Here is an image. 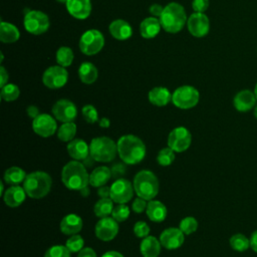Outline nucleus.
<instances>
[{
  "label": "nucleus",
  "instance_id": "obj_1",
  "mask_svg": "<svg viewBox=\"0 0 257 257\" xmlns=\"http://www.w3.org/2000/svg\"><path fill=\"white\" fill-rule=\"evenodd\" d=\"M117 154L126 165H135L144 160L146 156V146L144 142L134 136L125 135L118 139Z\"/></svg>",
  "mask_w": 257,
  "mask_h": 257
},
{
  "label": "nucleus",
  "instance_id": "obj_2",
  "mask_svg": "<svg viewBox=\"0 0 257 257\" xmlns=\"http://www.w3.org/2000/svg\"><path fill=\"white\" fill-rule=\"evenodd\" d=\"M63 185L73 191H79L89 184V176L85 166L79 161L68 162L61 171Z\"/></svg>",
  "mask_w": 257,
  "mask_h": 257
},
{
  "label": "nucleus",
  "instance_id": "obj_3",
  "mask_svg": "<svg viewBox=\"0 0 257 257\" xmlns=\"http://www.w3.org/2000/svg\"><path fill=\"white\" fill-rule=\"evenodd\" d=\"M187 21L184 7L176 2H171L164 7L160 22L165 31L170 33L180 32Z\"/></svg>",
  "mask_w": 257,
  "mask_h": 257
},
{
  "label": "nucleus",
  "instance_id": "obj_4",
  "mask_svg": "<svg viewBox=\"0 0 257 257\" xmlns=\"http://www.w3.org/2000/svg\"><path fill=\"white\" fill-rule=\"evenodd\" d=\"M51 185V177L42 171H35L28 174L23 182V188L27 196L32 199L45 197L49 193Z\"/></svg>",
  "mask_w": 257,
  "mask_h": 257
},
{
  "label": "nucleus",
  "instance_id": "obj_5",
  "mask_svg": "<svg viewBox=\"0 0 257 257\" xmlns=\"http://www.w3.org/2000/svg\"><path fill=\"white\" fill-rule=\"evenodd\" d=\"M134 190L138 197L147 201L153 200L159 193V181L149 170H142L134 178Z\"/></svg>",
  "mask_w": 257,
  "mask_h": 257
},
{
  "label": "nucleus",
  "instance_id": "obj_6",
  "mask_svg": "<svg viewBox=\"0 0 257 257\" xmlns=\"http://www.w3.org/2000/svg\"><path fill=\"white\" fill-rule=\"evenodd\" d=\"M117 153V145L107 137H97L89 144V155L96 162H111Z\"/></svg>",
  "mask_w": 257,
  "mask_h": 257
},
{
  "label": "nucleus",
  "instance_id": "obj_7",
  "mask_svg": "<svg viewBox=\"0 0 257 257\" xmlns=\"http://www.w3.org/2000/svg\"><path fill=\"white\" fill-rule=\"evenodd\" d=\"M199 98V91L191 85L180 86L172 94L173 103L181 109H189L194 107L198 103Z\"/></svg>",
  "mask_w": 257,
  "mask_h": 257
},
{
  "label": "nucleus",
  "instance_id": "obj_8",
  "mask_svg": "<svg viewBox=\"0 0 257 257\" xmlns=\"http://www.w3.org/2000/svg\"><path fill=\"white\" fill-rule=\"evenodd\" d=\"M104 45V37L99 30H86L80 37L79 48L85 55H93L98 53Z\"/></svg>",
  "mask_w": 257,
  "mask_h": 257
},
{
  "label": "nucleus",
  "instance_id": "obj_9",
  "mask_svg": "<svg viewBox=\"0 0 257 257\" xmlns=\"http://www.w3.org/2000/svg\"><path fill=\"white\" fill-rule=\"evenodd\" d=\"M24 27L27 32L40 35L49 28L48 16L38 10H29L24 16Z\"/></svg>",
  "mask_w": 257,
  "mask_h": 257
},
{
  "label": "nucleus",
  "instance_id": "obj_10",
  "mask_svg": "<svg viewBox=\"0 0 257 257\" xmlns=\"http://www.w3.org/2000/svg\"><path fill=\"white\" fill-rule=\"evenodd\" d=\"M68 79V73L65 67L60 65H53L48 67L42 75V81L45 86L51 89L62 87Z\"/></svg>",
  "mask_w": 257,
  "mask_h": 257
},
{
  "label": "nucleus",
  "instance_id": "obj_11",
  "mask_svg": "<svg viewBox=\"0 0 257 257\" xmlns=\"http://www.w3.org/2000/svg\"><path fill=\"white\" fill-rule=\"evenodd\" d=\"M192 143L191 133L184 126L174 128L168 137V147L174 152L182 153L189 149Z\"/></svg>",
  "mask_w": 257,
  "mask_h": 257
},
{
  "label": "nucleus",
  "instance_id": "obj_12",
  "mask_svg": "<svg viewBox=\"0 0 257 257\" xmlns=\"http://www.w3.org/2000/svg\"><path fill=\"white\" fill-rule=\"evenodd\" d=\"M134 185L123 178L115 180L110 186V199L117 204L127 203L134 196Z\"/></svg>",
  "mask_w": 257,
  "mask_h": 257
},
{
  "label": "nucleus",
  "instance_id": "obj_13",
  "mask_svg": "<svg viewBox=\"0 0 257 257\" xmlns=\"http://www.w3.org/2000/svg\"><path fill=\"white\" fill-rule=\"evenodd\" d=\"M54 117L62 122L73 121L77 116V108L75 104L68 99H59L52 106Z\"/></svg>",
  "mask_w": 257,
  "mask_h": 257
},
{
  "label": "nucleus",
  "instance_id": "obj_14",
  "mask_svg": "<svg viewBox=\"0 0 257 257\" xmlns=\"http://www.w3.org/2000/svg\"><path fill=\"white\" fill-rule=\"evenodd\" d=\"M32 128L36 135L42 138H48L54 135L57 124L53 116L47 113H40L33 119Z\"/></svg>",
  "mask_w": 257,
  "mask_h": 257
},
{
  "label": "nucleus",
  "instance_id": "obj_15",
  "mask_svg": "<svg viewBox=\"0 0 257 257\" xmlns=\"http://www.w3.org/2000/svg\"><path fill=\"white\" fill-rule=\"evenodd\" d=\"M118 222L112 217L100 218L95 225V235L101 241H110L118 233Z\"/></svg>",
  "mask_w": 257,
  "mask_h": 257
},
{
  "label": "nucleus",
  "instance_id": "obj_16",
  "mask_svg": "<svg viewBox=\"0 0 257 257\" xmlns=\"http://www.w3.org/2000/svg\"><path fill=\"white\" fill-rule=\"evenodd\" d=\"M189 32L195 37H203L210 30V21L205 13L195 12L188 19Z\"/></svg>",
  "mask_w": 257,
  "mask_h": 257
},
{
  "label": "nucleus",
  "instance_id": "obj_17",
  "mask_svg": "<svg viewBox=\"0 0 257 257\" xmlns=\"http://www.w3.org/2000/svg\"><path fill=\"white\" fill-rule=\"evenodd\" d=\"M159 240L163 247L169 250H174L183 245L185 241V234L180 228L170 227L161 233Z\"/></svg>",
  "mask_w": 257,
  "mask_h": 257
},
{
  "label": "nucleus",
  "instance_id": "obj_18",
  "mask_svg": "<svg viewBox=\"0 0 257 257\" xmlns=\"http://www.w3.org/2000/svg\"><path fill=\"white\" fill-rule=\"evenodd\" d=\"M257 98L254 91L250 89H243L237 92L233 99L234 107L241 112H246L251 110L256 105Z\"/></svg>",
  "mask_w": 257,
  "mask_h": 257
},
{
  "label": "nucleus",
  "instance_id": "obj_19",
  "mask_svg": "<svg viewBox=\"0 0 257 257\" xmlns=\"http://www.w3.org/2000/svg\"><path fill=\"white\" fill-rule=\"evenodd\" d=\"M65 4L69 14L76 19H86L90 15V0H67Z\"/></svg>",
  "mask_w": 257,
  "mask_h": 257
},
{
  "label": "nucleus",
  "instance_id": "obj_20",
  "mask_svg": "<svg viewBox=\"0 0 257 257\" xmlns=\"http://www.w3.org/2000/svg\"><path fill=\"white\" fill-rule=\"evenodd\" d=\"M26 195L27 194H26L24 188H21L18 185H16V186H12V187L8 188L4 192L3 199H4L5 204L8 207L15 208V207L20 206L24 202Z\"/></svg>",
  "mask_w": 257,
  "mask_h": 257
},
{
  "label": "nucleus",
  "instance_id": "obj_21",
  "mask_svg": "<svg viewBox=\"0 0 257 257\" xmlns=\"http://www.w3.org/2000/svg\"><path fill=\"white\" fill-rule=\"evenodd\" d=\"M67 152L73 160L80 162L89 156V146L81 139H73L67 145Z\"/></svg>",
  "mask_w": 257,
  "mask_h": 257
},
{
  "label": "nucleus",
  "instance_id": "obj_22",
  "mask_svg": "<svg viewBox=\"0 0 257 257\" xmlns=\"http://www.w3.org/2000/svg\"><path fill=\"white\" fill-rule=\"evenodd\" d=\"M111 36L117 40H125L133 34V28L128 22L122 19H116L109 24L108 27Z\"/></svg>",
  "mask_w": 257,
  "mask_h": 257
},
{
  "label": "nucleus",
  "instance_id": "obj_23",
  "mask_svg": "<svg viewBox=\"0 0 257 257\" xmlns=\"http://www.w3.org/2000/svg\"><path fill=\"white\" fill-rule=\"evenodd\" d=\"M82 228V219L76 214L64 216L60 222V231L65 235L77 234Z\"/></svg>",
  "mask_w": 257,
  "mask_h": 257
},
{
  "label": "nucleus",
  "instance_id": "obj_24",
  "mask_svg": "<svg viewBox=\"0 0 257 257\" xmlns=\"http://www.w3.org/2000/svg\"><path fill=\"white\" fill-rule=\"evenodd\" d=\"M146 212L149 219L156 223L163 222L167 218V214H168L166 206L161 201H157V200H151L148 203Z\"/></svg>",
  "mask_w": 257,
  "mask_h": 257
},
{
  "label": "nucleus",
  "instance_id": "obj_25",
  "mask_svg": "<svg viewBox=\"0 0 257 257\" xmlns=\"http://www.w3.org/2000/svg\"><path fill=\"white\" fill-rule=\"evenodd\" d=\"M161 242L154 236L143 238L140 246L143 257H158L161 253Z\"/></svg>",
  "mask_w": 257,
  "mask_h": 257
},
{
  "label": "nucleus",
  "instance_id": "obj_26",
  "mask_svg": "<svg viewBox=\"0 0 257 257\" xmlns=\"http://www.w3.org/2000/svg\"><path fill=\"white\" fill-rule=\"evenodd\" d=\"M161 26L160 19L153 16L145 18L140 25L141 35L147 39L154 38L159 34Z\"/></svg>",
  "mask_w": 257,
  "mask_h": 257
},
{
  "label": "nucleus",
  "instance_id": "obj_27",
  "mask_svg": "<svg viewBox=\"0 0 257 257\" xmlns=\"http://www.w3.org/2000/svg\"><path fill=\"white\" fill-rule=\"evenodd\" d=\"M149 100L151 103L157 106H165L172 100V94L168 88L163 86H157L150 90Z\"/></svg>",
  "mask_w": 257,
  "mask_h": 257
},
{
  "label": "nucleus",
  "instance_id": "obj_28",
  "mask_svg": "<svg viewBox=\"0 0 257 257\" xmlns=\"http://www.w3.org/2000/svg\"><path fill=\"white\" fill-rule=\"evenodd\" d=\"M111 178V171L109 168L100 166L95 168L89 175V184L92 187L99 188L104 186Z\"/></svg>",
  "mask_w": 257,
  "mask_h": 257
},
{
  "label": "nucleus",
  "instance_id": "obj_29",
  "mask_svg": "<svg viewBox=\"0 0 257 257\" xmlns=\"http://www.w3.org/2000/svg\"><path fill=\"white\" fill-rule=\"evenodd\" d=\"M20 37L18 28L9 22H4L1 20L0 24V40L3 43H13L16 42Z\"/></svg>",
  "mask_w": 257,
  "mask_h": 257
},
{
  "label": "nucleus",
  "instance_id": "obj_30",
  "mask_svg": "<svg viewBox=\"0 0 257 257\" xmlns=\"http://www.w3.org/2000/svg\"><path fill=\"white\" fill-rule=\"evenodd\" d=\"M97 68L91 62H83L78 68V76L83 83L91 84L97 79Z\"/></svg>",
  "mask_w": 257,
  "mask_h": 257
},
{
  "label": "nucleus",
  "instance_id": "obj_31",
  "mask_svg": "<svg viewBox=\"0 0 257 257\" xmlns=\"http://www.w3.org/2000/svg\"><path fill=\"white\" fill-rule=\"evenodd\" d=\"M26 173L19 167H11L7 169L4 173V181L12 186H16L24 182L26 178Z\"/></svg>",
  "mask_w": 257,
  "mask_h": 257
},
{
  "label": "nucleus",
  "instance_id": "obj_32",
  "mask_svg": "<svg viewBox=\"0 0 257 257\" xmlns=\"http://www.w3.org/2000/svg\"><path fill=\"white\" fill-rule=\"evenodd\" d=\"M113 208V201L110 198H100L94 204L93 212L96 217L104 218L111 215Z\"/></svg>",
  "mask_w": 257,
  "mask_h": 257
},
{
  "label": "nucleus",
  "instance_id": "obj_33",
  "mask_svg": "<svg viewBox=\"0 0 257 257\" xmlns=\"http://www.w3.org/2000/svg\"><path fill=\"white\" fill-rule=\"evenodd\" d=\"M76 134V125L73 121L63 122L57 131V137L61 142L69 143Z\"/></svg>",
  "mask_w": 257,
  "mask_h": 257
},
{
  "label": "nucleus",
  "instance_id": "obj_34",
  "mask_svg": "<svg viewBox=\"0 0 257 257\" xmlns=\"http://www.w3.org/2000/svg\"><path fill=\"white\" fill-rule=\"evenodd\" d=\"M56 62L58 65L66 67L69 66L73 61V52L68 46H61L56 51Z\"/></svg>",
  "mask_w": 257,
  "mask_h": 257
},
{
  "label": "nucleus",
  "instance_id": "obj_35",
  "mask_svg": "<svg viewBox=\"0 0 257 257\" xmlns=\"http://www.w3.org/2000/svg\"><path fill=\"white\" fill-rule=\"evenodd\" d=\"M229 243H230L231 248L238 252H243L250 247V239H248L245 235L240 234V233L234 234L230 238Z\"/></svg>",
  "mask_w": 257,
  "mask_h": 257
},
{
  "label": "nucleus",
  "instance_id": "obj_36",
  "mask_svg": "<svg viewBox=\"0 0 257 257\" xmlns=\"http://www.w3.org/2000/svg\"><path fill=\"white\" fill-rule=\"evenodd\" d=\"M20 94L19 88L13 83H7L1 87V98L5 101H13L18 98Z\"/></svg>",
  "mask_w": 257,
  "mask_h": 257
},
{
  "label": "nucleus",
  "instance_id": "obj_37",
  "mask_svg": "<svg viewBox=\"0 0 257 257\" xmlns=\"http://www.w3.org/2000/svg\"><path fill=\"white\" fill-rule=\"evenodd\" d=\"M175 153L171 148H164L158 153L157 162L163 167L170 166L175 161Z\"/></svg>",
  "mask_w": 257,
  "mask_h": 257
},
{
  "label": "nucleus",
  "instance_id": "obj_38",
  "mask_svg": "<svg viewBox=\"0 0 257 257\" xmlns=\"http://www.w3.org/2000/svg\"><path fill=\"white\" fill-rule=\"evenodd\" d=\"M179 228L185 235H190L197 230L198 222L194 217H186L180 222Z\"/></svg>",
  "mask_w": 257,
  "mask_h": 257
},
{
  "label": "nucleus",
  "instance_id": "obj_39",
  "mask_svg": "<svg viewBox=\"0 0 257 257\" xmlns=\"http://www.w3.org/2000/svg\"><path fill=\"white\" fill-rule=\"evenodd\" d=\"M84 245V240L82 239L81 236L74 234L71 235V237H69L66 241L65 246L67 247V249L71 252V253H75V252H79Z\"/></svg>",
  "mask_w": 257,
  "mask_h": 257
},
{
  "label": "nucleus",
  "instance_id": "obj_40",
  "mask_svg": "<svg viewBox=\"0 0 257 257\" xmlns=\"http://www.w3.org/2000/svg\"><path fill=\"white\" fill-rule=\"evenodd\" d=\"M70 251L66 246L54 245L51 246L44 254V257H70Z\"/></svg>",
  "mask_w": 257,
  "mask_h": 257
},
{
  "label": "nucleus",
  "instance_id": "obj_41",
  "mask_svg": "<svg viewBox=\"0 0 257 257\" xmlns=\"http://www.w3.org/2000/svg\"><path fill=\"white\" fill-rule=\"evenodd\" d=\"M111 216L115 221L123 222L130 216V208L125 204H118L113 208Z\"/></svg>",
  "mask_w": 257,
  "mask_h": 257
},
{
  "label": "nucleus",
  "instance_id": "obj_42",
  "mask_svg": "<svg viewBox=\"0 0 257 257\" xmlns=\"http://www.w3.org/2000/svg\"><path fill=\"white\" fill-rule=\"evenodd\" d=\"M81 113L86 122L94 123V122L98 121V112H97L96 108L91 104L84 105L81 109Z\"/></svg>",
  "mask_w": 257,
  "mask_h": 257
},
{
  "label": "nucleus",
  "instance_id": "obj_43",
  "mask_svg": "<svg viewBox=\"0 0 257 257\" xmlns=\"http://www.w3.org/2000/svg\"><path fill=\"white\" fill-rule=\"evenodd\" d=\"M134 233L139 238H145L149 236L150 227L146 222L139 221L134 225Z\"/></svg>",
  "mask_w": 257,
  "mask_h": 257
},
{
  "label": "nucleus",
  "instance_id": "obj_44",
  "mask_svg": "<svg viewBox=\"0 0 257 257\" xmlns=\"http://www.w3.org/2000/svg\"><path fill=\"white\" fill-rule=\"evenodd\" d=\"M125 163H116L114 164L111 168H110V171H111V177L114 178L115 180L117 179H120L122 178V176L125 174Z\"/></svg>",
  "mask_w": 257,
  "mask_h": 257
},
{
  "label": "nucleus",
  "instance_id": "obj_45",
  "mask_svg": "<svg viewBox=\"0 0 257 257\" xmlns=\"http://www.w3.org/2000/svg\"><path fill=\"white\" fill-rule=\"evenodd\" d=\"M147 206H148L147 200L139 197V198H137L134 201V203L132 205V208H133L134 212H136L138 214H141V213H143L147 209Z\"/></svg>",
  "mask_w": 257,
  "mask_h": 257
},
{
  "label": "nucleus",
  "instance_id": "obj_46",
  "mask_svg": "<svg viewBox=\"0 0 257 257\" xmlns=\"http://www.w3.org/2000/svg\"><path fill=\"white\" fill-rule=\"evenodd\" d=\"M192 7L195 12L204 13L209 7V0H193Z\"/></svg>",
  "mask_w": 257,
  "mask_h": 257
},
{
  "label": "nucleus",
  "instance_id": "obj_47",
  "mask_svg": "<svg viewBox=\"0 0 257 257\" xmlns=\"http://www.w3.org/2000/svg\"><path fill=\"white\" fill-rule=\"evenodd\" d=\"M77 257H96V253L94 252V250L92 248L86 247V248H82L78 252Z\"/></svg>",
  "mask_w": 257,
  "mask_h": 257
},
{
  "label": "nucleus",
  "instance_id": "obj_48",
  "mask_svg": "<svg viewBox=\"0 0 257 257\" xmlns=\"http://www.w3.org/2000/svg\"><path fill=\"white\" fill-rule=\"evenodd\" d=\"M97 194L100 198H110V187L101 186L97 190Z\"/></svg>",
  "mask_w": 257,
  "mask_h": 257
},
{
  "label": "nucleus",
  "instance_id": "obj_49",
  "mask_svg": "<svg viewBox=\"0 0 257 257\" xmlns=\"http://www.w3.org/2000/svg\"><path fill=\"white\" fill-rule=\"evenodd\" d=\"M164 10V7H162L161 5L159 4H153L151 7H150V13L153 15V16H161L162 12Z\"/></svg>",
  "mask_w": 257,
  "mask_h": 257
},
{
  "label": "nucleus",
  "instance_id": "obj_50",
  "mask_svg": "<svg viewBox=\"0 0 257 257\" xmlns=\"http://www.w3.org/2000/svg\"><path fill=\"white\" fill-rule=\"evenodd\" d=\"M8 72L6 71V69L1 66L0 67V85L1 87H3L5 84H7V80H8Z\"/></svg>",
  "mask_w": 257,
  "mask_h": 257
},
{
  "label": "nucleus",
  "instance_id": "obj_51",
  "mask_svg": "<svg viewBox=\"0 0 257 257\" xmlns=\"http://www.w3.org/2000/svg\"><path fill=\"white\" fill-rule=\"evenodd\" d=\"M26 111H27L28 116L31 117V118H33V119H34L36 116H38V115L40 114L38 107L35 106V105H29V106L27 107Z\"/></svg>",
  "mask_w": 257,
  "mask_h": 257
},
{
  "label": "nucleus",
  "instance_id": "obj_52",
  "mask_svg": "<svg viewBox=\"0 0 257 257\" xmlns=\"http://www.w3.org/2000/svg\"><path fill=\"white\" fill-rule=\"evenodd\" d=\"M250 248L257 253V230H255L250 236Z\"/></svg>",
  "mask_w": 257,
  "mask_h": 257
},
{
  "label": "nucleus",
  "instance_id": "obj_53",
  "mask_svg": "<svg viewBox=\"0 0 257 257\" xmlns=\"http://www.w3.org/2000/svg\"><path fill=\"white\" fill-rule=\"evenodd\" d=\"M82 162V164L85 166V168H90L92 165H93V163L95 162L94 160H93V158L89 155V156H87L83 161H81Z\"/></svg>",
  "mask_w": 257,
  "mask_h": 257
},
{
  "label": "nucleus",
  "instance_id": "obj_54",
  "mask_svg": "<svg viewBox=\"0 0 257 257\" xmlns=\"http://www.w3.org/2000/svg\"><path fill=\"white\" fill-rule=\"evenodd\" d=\"M101 257H123V255L117 251H107Z\"/></svg>",
  "mask_w": 257,
  "mask_h": 257
},
{
  "label": "nucleus",
  "instance_id": "obj_55",
  "mask_svg": "<svg viewBox=\"0 0 257 257\" xmlns=\"http://www.w3.org/2000/svg\"><path fill=\"white\" fill-rule=\"evenodd\" d=\"M98 124H99V126H100V127H102V128H106V127H108V126H109L110 121H109V119H108L107 117H102V118L98 119Z\"/></svg>",
  "mask_w": 257,
  "mask_h": 257
},
{
  "label": "nucleus",
  "instance_id": "obj_56",
  "mask_svg": "<svg viewBox=\"0 0 257 257\" xmlns=\"http://www.w3.org/2000/svg\"><path fill=\"white\" fill-rule=\"evenodd\" d=\"M79 192V194L82 196V197H87L88 195H89V189H88V187L86 186V187H84V188H82L81 190H79L78 191Z\"/></svg>",
  "mask_w": 257,
  "mask_h": 257
},
{
  "label": "nucleus",
  "instance_id": "obj_57",
  "mask_svg": "<svg viewBox=\"0 0 257 257\" xmlns=\"http://www.w3.org/2000/svg\"><path fill=\"white\" fill-rule=\"evenodd\" d=\"M0 187H1V189H0V194H1V195H4V184H3V182L0 183Z\"/></svg>",
  "mask_w": 257,
  "mask_h": 257
},
{
  "label": "nucleus",
  "instance_id": "obj_58",
  "mask_svg": "<svg viewBox=\"0 0 257 257\" xmlns=\"http://www.w3.org/2000/svg\"><path fill=\"white\" fill-rule=\"evenodd\" d=\"M254 115H255V117L257 118V104H256L255 107H254Z\"/></svg>",
  "mask_w": 257,
  "mask_h": 257
},
{
  "label": "nucleus",
  "instance_id": "obj_59",
  "mask_svg": "<svg viewBox=\"0 0 257 257\" xmlns=\"http://www.w3.org/2000/svg\"><path fill=\"white\" fill-rule=\"evenodd\" d=\"M254 93H255V96L257 98V83L255 84V87H254Z\"/></svg>",
  "mask_w": 257,
  "mask_h": 257
},
{
  "label": "nucleus",
  "instance_id": "obj_60",
  "mask_svg": "<svg viewBox=\"0 0 257 257\" xmlns=\"http://www.w3.org/2000/svg\"><path fill=\"white\" fill-rule=\"evenodd\" d=\"M56 1H58V2H60V3H66L67 0H56Z\"/></svg>",
  "mask_w": 257,
  "mask_h": 257
}]
</instances>
